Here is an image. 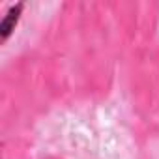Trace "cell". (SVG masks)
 Masks as SVG:
<instances>
[{
	"label": "cell",
	"mask_w": 159,
	"mask_h": 159,
	"mask_svg": "<svg viewBox=\"0 0 159 159\" xmlns=\"http://www.w3.org/2000/svg\"><path fill=\"white\" fill-rule=\"evenodd\" d=\"M21 10H23V4H17V6H13L10 11H8V15H6V19L2 21V25H0V36H2V41L10 36V32L13 30V26H15V23H17V19H19V13H21Z\"/></svg>",
	"instance_id": "1"
}]
</instances>
